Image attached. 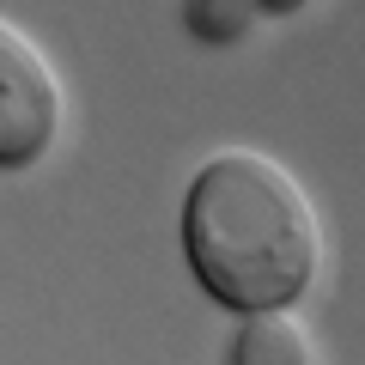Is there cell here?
<instances>
[{
	"label": "cell",
	"instance_id": "3",
	"mask_svg": "<svg viewBox=\"0 0 365 365\" xmlns=\"http://www.w3.org/2000/svg\"><path fill=\"white\" fill-rule=\"evenodd\" d=\"M232 353H237L244 365H274V359L304 365V359H317V347H311V335H304V323H292L287 304H274V311H250V323H244V335H237Z\"/></svg>",
	"mask_w": 365,
	"mask_h": 365
},
{
	"label": "cell",
	"instance_id": "5",
	"mask_svg": "<svg viewBox=\"0 0 365 365\" xmlns=\"http://www.w3.org/2000/svg\"><path fill=\"white\" fill-rule=\"evenodd\" d=\"M256 6H268V13H292V6H304V0H256Z\"/></svg>",
	"mask_w": 365,
	"mask_h": 365
},
{
	"label": "cell",
	"instance_id": "4",
	"mask_svg": "<svg viewBox=\"0 0 365 365\" xmlns=\"http://www.w3.org/2000/svg\"><path fill=\"white\" fill-rule=\"evenodd\" d=\"M250 6H256V0H189V25L207 43H232V37H244Z\"/></svg>",
	"mask_w": 365,
	"mask_h": 365
},
{
	"label": "cell",
	"instance_id": "1",
	"mask_svg": "<svg viewBox=\"0 0 365 365\" xmlns=\"http://www.w3.org/2000/svg\"><path fill=\"white\" fill-rule=\"evenodd\" d=\"M182 244L195 280L220 304L274 311L317 280L323 220L280 158L237 146L195 170L182 201Z\"/></svg>",
	"mask_w": 365,
	"mask_h": 365
},
{
	"label": "cell",
	"instance_id": "2",
	"mask_svg": "<svg viewBox=\"0 0 365 365\" xmlns=\"http://www.w3.org/2000/svg\"><path fill=\"white\" fill-rule=\"evenodd\" d=\"M61 134V79L49 55L0 19V170H25Z\"/></svg>",
	"mask_w": 365,
	"mask_h": 365
}]
</instances>
